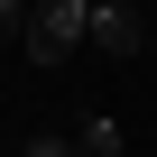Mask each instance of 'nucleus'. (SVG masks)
Wrapping results in <instances>:
<instances>
[{"mask_svg":"<svg viewBox=\"0 0 157 157\" xmlns=\"http://www.w3.org/2000/svg\"><path fill=\"white\" fill-rule=\"evenodd\" d=\"M19 28H28V10H19V0H0V46H10Z\"/></svg>","mask_w":157,"mask_h":157,"instance_id":"nucleus-5","label":"nucleus"},{"mask_svg":"<svg viewBox=\"0 0 157 157\" xmlns=\"http://www.w3.org/2000/svg\"><path fill=\"white\" fill-rule=\"evenodd\" d=\"M74 148H83V157H120V120H111V111H83Z\"/></svg>","mask_w":157,"mask_h":157,"instance_id":"nucleus-3","label":"nucleus"},{"mask_svg":"<svg viewBox=\"0 0 157 157\" xmlns=\"http://www.w3.org/2000/svg\"><path fill=\"white\" fill-rule=\"evenodd\" d=\"M19 157H83V148H74V139H56V129H46V139H28Z\"/></svg>","mask_w":157,"mask_h":157,"instance_id":"nucleus-4","label":"nucleus"},{"mask_svg":"<svg viewBox=\"0 0 157 157\" xmlns=\"http://www.w3.org/2000/svg\"><path fill=\"white\" fill-rule=\"evenodd\" d=\"M83 37H93V0H37V10H28V28H19L28 65H65Z\"/></svg>","mask_w":157,"mask_h":157,"instance_id":"nucleus-1","label":"nucleus"},{"mask_svg":"<svg viewBox=\"0 0 157 157\" xmlns=\"http://www.w3.org/2000/svg\"><path fill=\"white\" fill-rule=\"evenodd\" d=\"M93 56H111V65H129L139 46H148V19L129 10V0H93V37H83Z\"/></svg>","mask_w":157,"mask_h":157,"instance_id":"nucleus-2","label":"nucleus"}]
</instances>
